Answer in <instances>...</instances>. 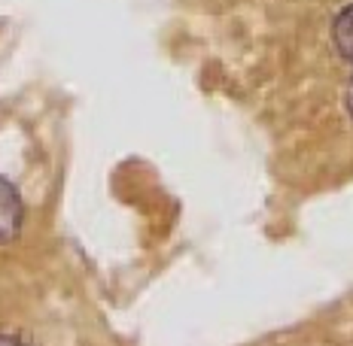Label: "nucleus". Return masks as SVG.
Instances as JSON below:
<instances>
[{
	"instance_id": "obj_1",
	"label": "nucleus",
	"mask_w": 353,
	"mask_h": 346,
	"mask_svg": "<svg viewBox=\"0 0 353 346\" xmlns=\"http://www.w3.org/2000/svg\"><path fill=\"white\" fill-rule=\"evenodd\" d=\"M21 228V197L10 186V180L0 176V243H10Z\"/></svg>"
},
{
	"instance_id": "obj_2",
	"label": "nucleus",
	"mask_w": 353,
	"mask_h": 346,
	"mask_svg": "<svg viewBox=\"0 0 353 346\" xmlns=\"http://www.w3.org/2000/svg\"><path fill=\"white\" fill-rule=\"evenodd\" d=\"M332 36H335V46L347 61H353V3L341 16L335 19V28H332Z\"/></svg>"
},
{
	"instance_id": "obj_3",
	"label": "nucleus",
	"mask_w": 353,
	"mask_h": 346,
	"mask_svg": "<svg viewBox=\"0 0 353 346\" xmlns=\"http://www.w3.org/2000/svg\"><path fill=\"white\" fill-rule=\"evenodd\" d=\"M0 346H28V343L19 340V337H12V334H0Z\"/></svg>"
},
{
	"instance_id": "obj_4",
	"label": "nucleus",
	"mask_w": 353,
	"mask_h": 346,
	"mask_svg": "<svg viewBox=\"0 0 353 346\" xmlns=\"http://www.w3.org/2000/svg\"><path fill=\"white\" fill-rule=\"evenodd\" d=\"M347 109H350V116H353V79H350V85H347Z\"/></svg>"
}]
</instances>
